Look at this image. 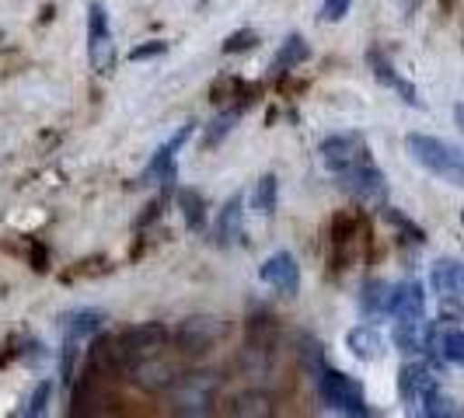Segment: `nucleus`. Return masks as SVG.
Wrapping results in <instances>:
<instances>
[{"mask_svg": "<svg viewBox=\"0 0 464 418\" xmlns=\"http://www.w3.org/2000/svg\"><path fill=\"white\" fill-rule=\"evenodd\" d=\"M405 150L412 154V161L419 167H426L430 175L447 178L454 185H464V154L458 147L443 143L437 137H426V133H409L405 137Z\"/></svg>", "mask_w": 464, "mask_h": 418, "instance_id": "f257e3e1", "label": "nucleus"}, {"mask_svg": "<svg viewBox=\"0 0 464 418\" xmlns=\"http://www.w3.org/2000/svg\"><path fill=\"white\" fill-rule=\"evenodd\" d=\"M171 342V331L161 325V321H143V325H133L126 331H119L112 338L116 346V359L119 370H126L130 363L137 359H147V356H161V348Z\"/></svg>", "mask_w": 464, "mask_h": 418, "instance_id": "f03ea898", "label": "nucleus"}, {"mask_svg": "<svg viewBox=\"0 0 464 418\" xmlns=\"http://www.w3.org/2000/svg\"><path fill=\"white\" fill-rule=\"evenodd\" d=\"M220 394V376L213 373H186L171 384V404L179 415H209Z\"/></svg>", "mask_w": 464, "mask_h": 418, "instance_id": "7ed1b4c3", "label": "nucleus"}, {"mask_svg": "<svg viewBox=\"0 0 464 418\" xmlns=\"http://www.w3.org/2000/svg\"><path fill=\"white\" fill-rule=\"evenodd\" d=\"M318 394H322V401H325L332 412H339V415H367V412H371L360 380H353V376L343 370H328L325 366L322 376H318Z\"/></svg>", "mask_w": 464, "mask_h": 418, "instance_id": "20e7f679", "label": "nucleus"}, {"mask_svg": "<svg viewBox=\"0 0 464 418\" xmlns=\"http://www.w3.org/2000/svg\"><path fill=\"white\" fill-rule=\"evenodd\" d=\"M224 335H227V321H224V318L196 314V318H186L182 325L171 331V342L179 346V352H186V356H203V352H209Z\"/></svg>", "mask_w": 464, "mask_h": 418, "instance_id": "39448f33", "label": "nucleus"}, {"mask_svg": "<svg viewBox=\"0 0 464 418\" xmlns=\"http://www.w3.org/2000/svg\"><path fill=\"white\" fill-rule=\"evenodd\" d=\"M88 63L98 77H109L116 70V43H112V28L105 7L94 0L88 7Z\"/></svg>", "mask_w": 464, "mask_h": 418, "instance_id": "423d86ee", "label": "nucleus"}, {"mask_svg": "<svg viewBox=\"0 0 464 418\" xmlns=\"http://www.w3.org/2000/svg\"><path fill=\"white\" fill-rule=\"evenodd\" d=\"M339 182L353 199L367 203V206H384L388 203V178L381 175V167L373 164V157L367 154L356 167H349L346 175H339Z\"/></svg>", "mask_w": 464, "mask_h": 418, "instance_id": "0eeeda50", "label": "nucleus"}, {"mask_svg": "<svg viewBox=\"0 0 464 418\" xmlns=\"http://www.w3.org/2000/svg\"><path fill=\"white\" fill-rule=\"evenodd\" d=\"M367 154H371V147L360 133H332V137L322 139V164L335 178L346 175L349 167H356Z\"/></svg>", "mask_w": 464, "mask_h": 418, "instance_id": "6e6552de", "label": "nucleus"}, {"mask_svg": "<svg viewBox=\"0 0 464 418\" xmlns=\"http://www.w3.org/2000/svg\"><path fill=\"white\" fill-rule=\"evenodd\" d=\"M258 276H262L266 286H273L283 297H297V290H301V265L290 252H276V255L266 258Z\"/></svg>", "mask_w": 464, "mask_h": 418, "instance_id": "1a4fd4ad", "label": "nucleus"}, {"mask_svg": "<svg viewBox=\"0 0 464 418\" xmlns=\"http://www.w3.org/2000/svg\"><path fill=\"white\" fill-rule=\"evenodd\" d=\"M426 352H430L437 363L464 366V331L458 325H433L430 328Z\"/></svg>", "mask_w": 464, "mask_h": 418, "instance_id": "9d476101", "label": "nucleus"}, {"mask_svg": "<svg viewBox=\"0 0 464 418\" xmlns=\"http://www.w3.org/2000/svg\"><path fill=\"white\" fill-rule=\"evenodd\" d=\"M437 391V376L430 366H422V363H405L401 370H398V394L405 404H422L426 397Z\"/></svg>", "mask_w": 464, "mask_h": 418, "instance_id": "9b49d317", "label": "nucleus"}, {"mask_svg": "<svg viewBox=\"0 0 464 418\" xmlns=\"http://www.w3.org/2000/svg\"><path fill=\"white\" fill-rule=\"evenodd\" d=\"M430 286L440 300H454L464 293V265L454 258H437L430 269Z\"/></svg>", "mask_w": 464, "mask_h": 418, "instance_id": "f8f14e48", "label": "nucleus"}, {"mask_svg": "<svg viewBox=\"0 0 464 418\" xmlns=\"http://www.w3.org/2000/svg\"><path fill=\"white\" fill-rule=\"evenodd\" d=\"M426 314V293L419 282H398L392 286V300H388V318L405 321V318H422Z\"/></svg>", "mask_w": 464, "mask_h": 418, "instance_id": "ddd939ff", "label": "nucleus"}, {"mask_svg": "<svg viewBox=\"0 0 464 418\" xmlns=\"http://www.w3.org/2000/svg\"><path fill=\"white\" fill-rule=\"evenodd\" d=\"M241 223H245V199H241V195H231V199L220 206V213H217L213 241H217L220 248L237 244V237H241Z\"/></svg>", "mask_w": 464, "mask_h": 418, "instance_id": "4468645a", "label": "nucleus"}, {"mask_svg": "<svg viewBox=\"0 0 464 418\" xmlns=\"http://www.w3.org/2000/svg\"><path fill=\"white\" fill-rule=\"evenodd\" d=\"M130 373V380L143 387V391H164V387H171L175 384V376H171V366L161 363L158 356H147V359H137V363H130L126 366Z\"/></svg>", "mask_w": 464, "mask_h": 418, "instance_id": "2eb2a0df", "label": "nucleus"}, {"mask_svg": "<svg viewBox=\"0 0 464 418\" xmlns=\"http://www.w3.org/2000/svg\"><path fill=\"white\" fill-rule=\"evenodd\" d=\"M430 328H433V325H426L422 318H405V321H395L392 338H395L398 352H405V356H419V352H426Z\"/></svg>", "mask_w": 464, "mask_h": 418, "instance_id": "dca6fc26", "label": "nucleus"}, {"mask_svg": "<svg viewBox=\"0 0 464 418\" xmlns=\"http://www.w3.org/2000/svg\"><path fill=\"white\" fill-rule=\"evenodd\" d=\"M346 348L360 363H373V359H381V352H384V338H381L377 328L356 325L346 331Z\"/></svg>", "mask_w": 464, "mask_h": 418, "instance_id": "f3484780", "label": "nucleus"}, {"mask_svg": "<svg viewBox=\"0 0 464 418\" xmlns=\"http://www.w3.org/2000/svg\"><path fill=\"white\" fill-rule=\"evenodd\" d=\"M192 137V126H186V129H179L175 137L168 139L164 147H158V154H154V161L147 164V171H143V178H140V185H150L154 178H164L168 171H175V150L186 143V139Z\"/></svg>", "mask_w": 464, "mask_h": 418, "instance_id": "a211bd4d", "label": "nucleus"}, {"mask_svg": "<svg viewBox=\"0 0 464 418\" xmlns=\"http://www.w3.org/2000/svg\"><path fill=\"white\" fill-rule=\"evenodd\" d=\"M367 60H371L373 77H377L381 84H388L392 91L401 94V101H405V105H416V109H422V98H419V91L412 88V84H409V81H405V77H398L395 67H392V63H388V60L381 56V52H371Z\"/></svg>", "mask_w": 464, "mask_h": 418, "instance_id": "6ab92c4d", "label": "nucleus"}, {"mask_svg": "<svg viewBox=\"0 0 464 418\" xmlns=\"http://www.w3.org/2000/svg\"><path fill=\"white\" fill-rule=\"evenodd\" d=\"M102 321H105L102 310H70V314L60 318V331H63V338L84 342V338H92L94 331L102 328Z\"/></svg>", "mask_w": 464, "mask_h": 418, "instance_id": "aec40b11", "label": "nucleus"}, {"mask_svg": "<svg viewBox=\"0 0 464 418\" xmlns=\"http://www.w3.org/2000/svg\"><path fill=\"white\" fill-rule=\"evenodd\" d=\"M388 300H392V286L384 279H371L360 293V307L367 318H384L388 314Z\"/></svg>", "mask_w": 464, "mask_h": 418, "instance_id": "412c9836", "label": "nucleus"}, {"mask_svg": "<svg viewBox=\"0 0 464 418\" xmlns=\"http://www.w3.org/2000/svg\"><path fill=\"white\" fill-rule=\"evenodd\" d=\"M276 199H279V178L276 175H262L256 182V192H252V209H256L258 216H273Z\"/></svg>", "mask_w": 464, "mask_h": 418, "instance_id": "4be33fe9", "label": "nucleus"}, {"mask_svg": "<svg viewBox=\"0 0 464 418\" xmlns=\"http://www.w3.org/2000/svg\"><path fill=\"white\" fill-rule=\"evenodd\" d=\"M179 206H182V216H186L188 227H192V231H203V223H207V199H203V192L186 188V192L179 195Z\"/></svg>", "mask_w": 464, "mask_h": 418, "instance_id": "5701e85b", "label": "nucleus"}, {"mask_svg": "<svg viewBox=\"0 0 464 418\" xmlns=\"http://www.w3.org/2000/svg\"><path fill=\"white\" fill-rule=\"evenodd\" d=\"M248 342L256 352H269L273 342H276V321L273 318H266V314H258L248 321Z\"/></svg>", "mask_w": 464, "mask_h": 418, "instance_id": "b1692460", "label": "nucleus"}, {"mask_svg": "<svg viewBox=\"0 0 464 418\" xmlns=\"http://www.w3.org/2000/svg\"><path fill=\"white\" fill-rule=\"evenodd\" d=\"M311 56V49H307V43H304L301 35H290L286 43H283V49L276 52V60H273V70H290L297 67V63H304Z\"/></svg>", "mask_w": 464, "mask_h": 418, "instance_id": "393cba45", "label": "nucleus"}, {"mask_svg": "<svg viewBox=\"0 0 464 418\" xmlns=\"http://www.w3.org/2000/svg\"><path fill=\"white\" fill-rule=\"evenodd\" d=\"M301 363L307 373H314V380L322 376V370H325V348H322V342L318 338H304L301 342Z\"/></svg>", "mask_w": 464, "mask_h": 418, "instance_id": "a878e982", "label": "nucleus"}, {"mask_svg": "<svg viewBox=\"0 0 464 418\" xmlns=\"http://www.w3.org/2000/svg\"><path fill=\"white\" fill-rule=\"evenodd\" d=\"M426 418H447V415H458V408H454V401L443 394L440 387L433 391V394L422 401V408H419Z\"/></svg>", "mask_w": 464, "mask_h": 418, "instance_id": "bb28decb", "label": "nucleus"}, {"mask_svg": "<svg viewBox=\"0 0 464 418\" xmlns=\"http://www.w3.org/2000/svg\"><path fill=\"white\" fill-rule=\"evenodd\" d=\"M231 415H273V408H269V401L262 394H241L237 401L231 404Z\"/></svg>", "mask_w": 464, "mask_h": 418, "instance_id": "cd10ccee", "label": "nucleus"}, {"mask_svg": "<svg viewBox=\"0 0 464 418\" xmlns=\"http://www.w3.org/2000/svg\"><path fill=\"white\" fill-rule=\"evenodd\" d=\"M77 356H81V342L63 338V352H60V376H63V384L77 380Z\"/></svg>", "mask_w": 464, "mask_h": 418, "instance_id": "c85d7f7f", "label": "nucleus"}, {"mask_svg": "<svg viewBox=\"0 0 464 418\" xmlns=\"http://www.w3.org/2000/svg\"><path fill=\"white\" fill-rule=\"evenodd\" d=\"M258 46V35L252 32V28H241V32H234V35H227V43H224V52L227 56H234V52H248V49Z\"/></svg>", "mask_w": 464, "mask_h": 418, "instance_id": "c756f323", "label": "nucleus"}, {"mask_svg": "<svg viewBox=\"0 0 464 418\" xmlns=\"http://www.w3.org/2000/svg\"><path fill=\"white\" fill-rule=\"evenodd\" d=\"M384 220H388V223H395L398 231H405V233H409V241H416V244H422V241H426V233L419 231V227H416V223H412V220H409V216H401L398 209L384 206Z\"/></svg>", "mask_w": 464, "mask_h": 418, "instance_id": "7c9ffc66", "label": "nucleus"}, {"mask_svg": "<svg viewBox=\"0 0 464 418\" xmlns=\"http://www.w3.org/2000/svg\"><path fill=\"white\" fill-rule=\"evenodd\" d=\"M49 397H53V384L49 380H43L39 387H35V394H32V401H28V408H24V415H43L49 408Z\"/></svg>", "mask_w": 464, "mask_h": 418, "instance_id": "2f4dec72", "label": "nucleus"}, {"mask_svg": "<svg viewBox=\"0 0 464 418\" xmlns=\"http://www.w3.org/2000/svg\"><path fill=\"white\" fill-rule=\"evenodd\" d=\"M237 122V112H224L220 119H213V126H209V133H207V143L213 147L217 139H224L227 133H231V126Z\"/></svg>", "mask_w": 464, "mask_h": 418, "instance_id": "473e14b6", "label": "nucleus"}, {"mask_svg": "<svg viewBox=\"0 0 464 418\" xmlns=\"http://www.w3.org/2000/svg\"><path fill=\"white\" fill-rule=\"evenodd\" d=\"M164 49L168 46H164L161 39H154V43H143V46L130 49V60H133V63H140V60H154V56H161Z\"/></svg>", "mask_w": 464, "mask_h": 418, "instance_id": "72a5a7b5", "label": "nucleus"}, {"mask_svg": "<svg viewBox=\"0 0 464 418\" xmlns=\"http://www.w3.org/2000/svg\"><path fill=\"white\" fill-rule=\"evenodd\" d=\"M349 11V0H325L322 4V22H343Z\"/></svg>", "mask_w": 464, "mask_h": 418, "instance_id": "f704fd0d", "label": "nucleus"}, {"mask_svg": "<svg viewBox=\"0 0 464 418\" xmlns=\"http://www.w3.org/2000/svg\"><path fill=\"white\" fill-rule=\"evenodd\" d=\"M458 122H461V129H464V105L458 109Z\"/></svg>", "mask_w": 464, "mask_h": 418, "instance_id": "c9c22d12", "label": "nucleus"}, {"mask_svg": "<svg viewBox=\"0 0 464 418\" xmlns=\"http://www.w3.org/2000/svg\"><path fill=\"white\" fill-rule=\"evenodd\" d=\"M461 223H464V213H461Z\"/></svg>", "mask_w": 464, "mask_h": 418, "instance_id": "e433bc0d", "label": "nucleus"}]
</instances>
